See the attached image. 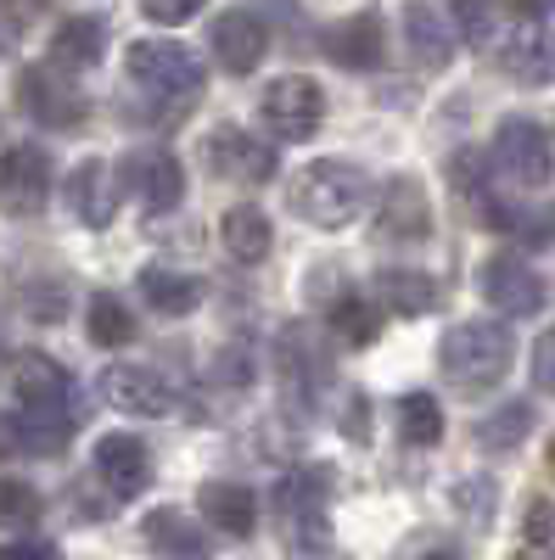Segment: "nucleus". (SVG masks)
Returning a JSON list of instances; mask_svg holds the SVG:
<instances>
[{
	"label": "nucleus",
	"mask_w": 555,
	"mask_h": 560,
	"mask_svg": "<svg viewBox=\"0 0 555 560\" xmlns=\"http://www.w3.org/2000/svg\"><path fill=\"white\" fill-rule=\"evenodd\" d=\"M84 331H90V342H96V348H124V342H135V314L124 308V298L96 292V298H90V308H84Z\"/></svg>",
	"instance_id": "29"
},
{
	"label": "nucleus",
	"mask_w": 555,
	"mask_h": 560,
	"mask_svg": "<svg viewBox=\"0 0 555 560\" xmlns=\"http://www.w3.org/2000/svg\"><path fill=\"white\" fill-rule=\"evenodd\" d=\"M12 393L18 404L28 409L18 420V438L34 443V448H62L73 432H79V387L73 376L51 359V353H39V348H23L12 359Z\"/></svg>",
	"instance_id": "1"
},
{
	"label": "nucleus",
	"mask_w": 555,
	"mask_h": 560,
	"mask_svg": "<svg viewBox=\"0 0 555 560\" xmlns=\"http://www.w3.org/2000/svg\"><path fill=\"white\" fill-rule=\"evenodd\" d=\"M51 202V158L34 140H18V147L0 152V213L12 219H34Z\"/></svg>",
	"instance_id": "9"
},
{
	"label": "nucleus",
	"mask_w": 555,
	"mask_h": 560,
	"mask_svg": "<svg viewBox=\"0 0 555 560\" xmlns=\"http://www.w3.org/2000/svg\"><path fill=\"white\" fill-rule=\"evenodd\" d=\"M488 158H494V174L505 185H522V191H539L555 168V147H550L544 124H533V118H499Z\"/></svg>",
	"instance_id": "6"
},
{
	"label": "nucleus",
	"mask_w": 555,
	"mask_h": 560,
	"mask_svg": "<svg viewBox=\"0 0 555 560\" xmlns=\"http://www.w3.org/2000/svg\"><path fill=\"white\" fill-rule=\"evenodd\" d=\"M404 560H460L454 549H432V555H404Z\"/></svg>",
	"instance_id": "40"
},
{
	"label": "nucleus",
	"mask_w": 555,
	"mask_h": 560,
	"mask_svg": "<svg viewBox=\"0 0 555 560\" xmlns=\"http://www.w3.org/2000/svg\"><path fill=\"white\" fill-rule=\"evenodd\" d=\"M326 331H332V342H343V348H370L382 337V308L370 303V298H343L332 314H326Z\"/></svg>",
	"instance_id": "28"
},
{
	"label": "nucleus",
	"mask_w": 555,
	"mask_h": 560,
	"mask_svg": "<svg viewBox=\"0 0 555 560\" xmlns=\"http://www.w3.org/2000/svg\"><path fill=\"white\" fill-rule=\"evenodd\" d=\"M203 7H208V0H141L147 23H163V28H180V23H192V18H197Z\"/></svg>",
	"instance_id": "34"
},
{
	"label": "nucleus",
	"mask_w": 555,
	"mask_h": 560,
	"mask_svg": "<svg viewBox=\"0 0 555 560\" xmlns=\"http://www.w3.org/2000/svg\"><path fill=\"white\" fill-rule=\"evenodd\" d=\"M326 57L337 68H354V73L382 68V18L377 12H354L337 28H326Z\"/></svg>",
	"instance_id": "18"
},
{
	"label": "nucleus",
	"mask_w": 555,
	"mask_h": 560,
	"mask_svg": "<svg viewBox=\"0 0 555 560\" xmlns=\"http://www.w3.org/2000/svg\"><path fill=\"white\" fill-rule=\"evenodd\" d=\"M404 39H409L415 68H427V73H443L449 57H454V34H449V23L427 7V0H409L404 7Z\"/></svg>",
	"instance_id": "22"
},
{
	"label": "nucleus",
	"mask_w": 555,
	"mask_h": 560,
	"mask_svg": "<svg viewBox=\"0 0 555 560\" xmlns=\"http://www.w3.org/2000/svg\"><path fill=\"white\" fill-rule=\"evenodd\" d=\"M208 163L219 179H236V185H264L275 179V147H264L258 135L236 129V124H219L208 135Z\"/></svg>",
	"instance_id": "13"
},
{
	"label": "nucleus",
	"mask_w": 555,
	"mask_h": 560,
	"mask_svg": "<svg viewBox=\"0 0 555 560\" xmlns=\"http://www.w3.org/2000/svg\"><path fill=\"white\" fill-rule=\"evenodd\" d=\"M141 538H147L163 560H208V538H203L197 516H185V510H174V504L152 510V516L141 522Z\"/></svg>",
	"instance_id": "21"
},
{
	"label": "nucleus",
	"mask_w": 555,
	"mask_h": 560,
	"mask_svg": "<svg viewBox=\"0 0 555 560\" xmlns=\"http://www.w3.org/2000/svg\"><path fill=\"white\" fill-rule=\"evenodd\" d=\"M141 298H147L158 314L180 319V314H192V308L203 303V280H197V275H185V269L147 264V269H141Z\"/></svg>",
	"instance_id": "26"
},
{
	"label": "nucleus",
	"mask_w": 555,
	"mask_h": 560,
	"mask_svg": "<svg viewBox=\"0 0 555 560\" xmlns=\"http://www.w3.org/2000/svg\"><path fill=\"white\" fill-rule=\"evenodd\" d=\"M332 471L320 465H298L275 482V510H281V527L298 544V555H326L332 549Z\"/></svg>",
	"instance_id": "4"
},
{
	"label": "nucleus",
	"mask_w": 555,
	"mask_h": 560,
	"mask_svg": "<svg viewBox=\"0 0 555 560\" xmlns=\"http://www.w3.org/2000/svg\"><path fill=\"white\" fill-rule=\"evenodd\" d=\"M377 230H382V242H427V236H432V202H427V191H421V179L393 174V179L382 185Z\"/></svg>",
	"instance_id": "14"
},
{
	"label": "nucleus",
	"mask_w": 555,
	"mask_h": 560,
	"mask_svg": "<svg viewBox=\"0 0 555 560\" xmlns=\"http://www.w3.org/2000/svg\"><path fill=\"white\" fill-rule=\"evenodd\" d=\"M124 185L135 191V202H141L147 213H174L180 197H185V168L174 152L163 147H141L124 158Z\"/></svg>",
	"instance_id": "11"
},
{
	"label": "nucleus",
	"mask_w": 555,
	"mask_h": 560,
	"mask_svg": "<svg viewBox=\"0 0 555 560\" xmlns=\"http://www.w3.org/2000/svg\"><path fill=\"white\" fill-rule=\"evenodd\" d=\"M258 118L275 140H309L326 118V96L309 73H281L264 96H258Z\"/></svg>",
	"instance_id": "7"
},
{
	"label": "nucleus",
	"mask_w": 555,
	"mask_h": 560,
	"mask_svg": "<svg viewBox=\"0 0 555 560\" xmlns=\"http://www.w3.org/2000/svg\"><path fill=\"white\" fill-rule=\"evenodd\" d=\"M528 560H555V555H528Z\"/></svg>",
	"instance_id": "42"
},
{
	"label": "nucleus",
	"mask_w": 555,
	"mask_h": 560,
	"mask_svg": "<svg viewBox=\"0 0 555 560\" xmlns=\"http://www.w3.org/2000/svg\"><path fill=\"white\" fill-rule=\"evenodd\" d=\"M107 57V23L102 18H62V28L51 34V62L62 73H84Z\"/></svg>",
	"instance_id": "24"
},
{
	"label": "nucleus",
	"mask_w": 555,
	"mask_h": 560,
	"mask_svg": "<svg viewBox=\"0 0 555 560\" xmlns=\"http://www.w3.org/2000/svg\"><path fill=\"white\" fill-rule=\"evenodd\" d=\"M365 202H370V179H365V168H354L343 158H320L292 174V213L309 219L314 230L354 224L365 213Z\"/></svg>",
	"instance_id": "2"
},
{
	"label": "nucleus",
	"mask_w": 555,
	"mask_h": 560,
	"mask_svg": "<svg viewBox=\"0 0 555 560\" xmlns=\"http://www.w3.org/2000/svg\"><path fill=\"white\" fill-rule=\"evenodd\" d=\"M18 96H23V113H28L39 129H79L84 113H90L84 90H79L57 62H34V68H23Z\"/></svg>",
	"instance_id": "8"
},
{
	"label": "nucleus",
	"mask_w": 555,
	"mask_h": 560,
	"mask_svg": "<svg viewBox=\"0 0 555 560\" xmlns=\"http://www.w3.org/2000/svg\"><path fill=\"white\" fill-rule=\"evenodd\" d=\"M96 477L113 499H141L152 482V454L135 432H107L96 443Z\"/></svg>",
	"instance_id": "15"
},
{
	"label": "nucleus",
	"mask_w": 555,
	"mask_h": 560,
	"mask_svg": "<svg viewBox=\"0 0 555 560\" xmlns=\"http://www.w3.org/2000/svg\"><path fill=\"white\" fill-rule=\"evenodd\" d=\"M197 510H203V522L224 538H253V527H258V504L242 482H203Z\"/></svg>",
	"instance_id": "19"
},
{
	"label": "nucleus",
	"mask_w": 555,
	"mask_h": 560,
	"mask_svg": "<svg viewBox=\"0 0 555 560\" xmlns=\"http://www.w3.org/2000/svg\"><path fill=\"white\" fill-rule=\"evenodd\" d=\"M499 68L511 73L517 84H555V28L544 23H528L517 28L511 39H505V51H499Z\"/></svg>",
	"instance_id": "17"
},
{
	"label": "nucleus",
	"mask_w": 555,
	"mask_h": 560,
	"mask_svg": "<svg viewBox=\"0 0 555 560\" xmlns=\"http://www.w3.org/2000/svg\"><path fill=\"white\" fill-rule=\"evenodd\" d=\"M517 230H522V236H528L533 247H550V242H555V202H550L544 213H533V219H522Z\"/></svg>",
	"instance_id": "37"
},
{
	"label": "nucleus",
	"mask_w": 555,
	"mask_h": 560,
	"mask_svg": "<svg viewBox=\"0 0 555 560\" xmlns=\"http://www.w3.org/2000/svg\"><path fill=\"white\" fill-rule=\"evenodd\" d=\"M454 7V28L466 45H488L494 39V0H449Z\"/></svg>",
	"instance_id": "32"
},
{
	"label": "nucleus",
	"mask_w": 555,
	"mask_h": 560,
	"mask_svg": "<svg viewBox=\"0 0 555 560\" xmlns=\"http://www.w3.org/2000/svg\"><path fill=\"white\" fill-rule=\"evenodd\" d=\"M0 560H62V555L45 538H12V544H0Z\"/></svg>",
	"instance_id": "36"
},
{
	"label": "nucleus",
	"mask_w": 555,
	"mask_h": 560,
	"mask_svg": "<svg viewBox=\"0 0 555 560\" xmlns=\"http://www.w3.org/2000/svg\"><path fill=\"white\" fill-rule=\"evenodd\" d=\"M528 432H533V404H522V398L499 404L494 415H483V420H477V443H483L488 454H505V448H517V443H522Z\"/></svg>",
	"instance_id": "30"
},
{
	"label": "nucleus",
	"mask_w": 555,
	"mask_h": 560,
	"mask_svg": "<svg viewBox=\"0 0 555 560\" xmlns=\"http://www.w3.org/2000/svg\"><path fill=\"white\" fill-rule=\"evenodd\" d=\"M522 538H528L533 549H550V555H555V504H550V499H533V504H528Z\"/></svg>",
	"instance_id": "33"
},
{
	"label": "nucleus",
	"mask_w": 555,
	"mask_h": 560,
	"mask_svg": "<svg viewBox=\"0 0 555 560\" xmlns=\"http://www.w3.org/2000/svg\"><path fill=\"white\" fill-rule=\"evenodd\" d=\"M511 325H494V319H466V325H449L443 331V348H438V364L443 376L460 387V393H488L505 382L511 370Z\"/></svg>",
	"instance_id": "3"
},
{
	"label": "nucleus",
	"mask_w": 555,
	"mask_h": 560,
	"mask_svg": "<svg viewBox=\"0 0 555 560\" xmlns=\"http://www.w3.org/2000/svg\"><path fill=\"white\" fill-rule=\"evenodd\" d=\"M550 477H555V443H550Z\"/></svg>",
	"instance_id": "41"
},
{
	"label": "nucleus",
	"mask_w": 555,
	"mask_h": 560,
	"mask_svg": "<svg viewBox=\"0 0 555 560\" xmlns=\"http://www.w3.org/2000/svg\"><path fill=\"white\" fill-rule=\"evenodd\" d=\"M477 287L488 298V308H499L505 319H528L544 308V280L517 258V253H494L483 269H477Z\"/></svg>",
	"instance_id": "10"
},
{
	"label": "nucleus",
	"mask_w": 555,
	"mask_h": 560,
	"mask_svg": "<svg viewBox=\"0 0 555 560\" xmlns=\"http://www.w3.org/2000/svg\"><path fill=\"white\" fill-rule=\"evenodd\" d=\"M393 420H398V438L404 448H432L443 438V404L432 393H404L393 404Z\"/></svg>",
	"instance_id": "27"
},
{
	"label": "nucleus",
	"mask_w": 555,
	"mask_h": 560,
	"mask_svg": "<svg viewBox=\"0 0 555 560\" xmlns=\"http://www.w3.org/2000/svg\"><path fill=\"white\" fill-rule=\"evenodd\" d=\"M12 18H34V12H45V0H0Z\"/></svg>",
	"instance_id": "39"
},
{
	"label": "nucleus",
	"mask_w": 555,
	"mask_h": 560,
	"mask_svg": "<svg viewBox=\"0 0 555 560\" xmlns=\"http://www.w3.org/2000/svg\"><path fill=\"white\" fill-rule=\"evenodd\" d=\"M511 12H517L522 23H544V18L555 12V0H511Z\"/></svg>",
	"instance_id": "38"
},
{
	"label": "nucleus",
	"mask_w": 555,
	"mask_h": 560,
	"mask_svg": "<svg viewBox=\"0 0 555 560\" xmlns=\"http://www.w3.org/2000/svg\"><path fill=\"white\" fill-rule=\"evenodd\" d=\"M377 303H382L388 314L421 319V314H432V308L443 303V292H438V280L421 275V269H382V275H377Z\"/></svg>",
	"instance_id": "23"
},
{
	"label": "nucleus",
	"mask_w": 555,
	"mask_h": 560,
	"mask_svg": "<svg viewBox=\"0 0 555 560\" xmlns=\"http://www.w3.org/2000/svg\"><path fill=\"white\" fill-rule=\"evenodd\" d=\"M533 387L539 393H555V331H544L533 342Z\"/></svg>",
	"instance_id": "35"
},
{
	"label": "nucleus",
	"mask_w": 555,
	"mask_h": 560,
	"mask_svg": "<svg viewBox=\"0 0 555 560\" xmlns=\"http://www.w3.org/2000/svg\"><path fill=\"white\" fill-rule=\"evenodd\" d=\"M124 68H129V79L141 84V90H152L158 102H174V107L197 102L203 84H208L197 51H185L180 39H135Z\"/></svg>",
	"instance_id": "5"
},
{
	"label": "nucleus",
	"mask_w": 555,
	"mask_h": 560,
	"mask_svg": "<svg viewBox=\"0 0 555 560\" xmlns=\"http://www.w3.org/2000/svg\"><path fill=\"white\" fill-rule=\"evenodd\" d=\"M208 45H213V62L224 68V73H253L258 62H264V51H269V34H264V23L253 18V12H224L219 23H213V34H208Z\"/></svg>",
	"instance_id": "16"
},
{
	"label": "nucleus",
	"mask_w": 555,
	"mask_h": 560,
	"mask_svg": "<svg viewBox=\"0 0 555 560\" xmlns=\"http://www.w3.org/2000/svg\"><path fill=\"white\" fill-rule=\"evenodd\" d=\"M68 208H73L79 224H90V230H107V224H113L118 197H113V174H107V163L84 158V163L68 174Z\"/></svg>",
	"instance_id": "20"
},
{
	"label": "nucleus",
	"mask_w": 555,
	"mask_h": 560,
	"mask_svg": "<svg viewBox=\"0 0 555 560\" xmlns=\"http://www.w3.org/2000/svg\"><path fill=\"white\" fill-rule=\"evenodd\" d=\"M219 242H224V253L236 258V264H264L269 247H275V230H269L264 208L242 202V208H230V213L219 219Z\"/></svg>",
	"instance_id": "25"
},
{
	"label": "nucleus",
	"mask_w": 555,
	"mask_h": 560,
	"mask_svg": "<svg viewBox=\"0 0 555 560\" xmlns=\"http://www.w3.org/2000/svg\"><path fill=\"white\" fill-rule=\"evenodd\" d=\"M102 393L118 415H174V387L163 370L152 364H107L102 370Z\"/></svg>",
	"instance_id": "12"
},
{
	"label": "nucleus",
	"mask_w": 555,
	"mask_h": 560,
	"mask_svg": "<svg viewBox=\"0 0 555 560\" xmlns=\"http://www.w3.org/2000/svg\"><path fill=\"white\" fill-rule=\"evenodd\" d=\"M39 516H45L39 493L18 477H0V527H34Z\"/></svg>",
	"instance_id": "31"
}]
</instances>
